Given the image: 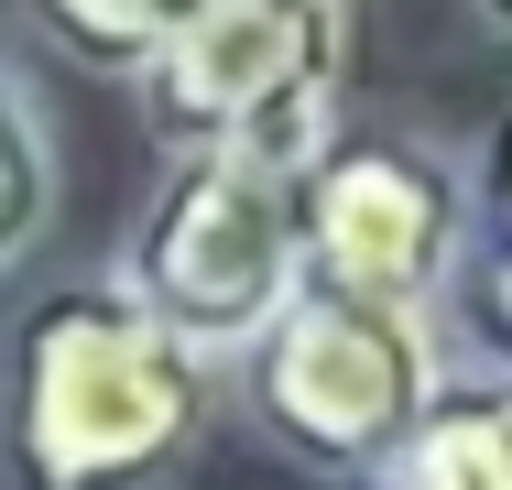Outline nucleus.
<instances>
[{
  "mask_svg": "<svg viewBox=\"0 0 512 490\" xmlns=\"http://www.w3.org/2000/svg\"><path fill=\"white\" fill-rule=\"evenodd\" d=\"M338 77H349L338 0H207L131 88L164 153H251L306 175L338 131Z\"/></svg>",
  "mask_w": 512,
  "mask_h": 490,
  "instance_id": "4",
  "label": "nucleus"
},
{
  "mask_svg": "<svg viewBox=\"0 0 512 490\" xmlns=\"http://www.w3.org/2000/svg\"><path fill=\"white\" fill-rule=\"evenodd\" d=\"M120 294L175 327L207 371H229L295 294H306V240H295V175L251 153H164V186L142 196L120 240Z\"/></svg>",
  "mask_w": 512,
  "mask_h": 490,
  "instance_id": "3",
  "label": "nucleus"
},
{
  "mask_svg": "<svg viewBox=\"0 0 512 490\" xmlns=\"http://www.w3.org/2000/svg\"><path fill=\"white\" fill-rule=\"evenodd\" d=\"M371 490H512V371H447L393 480Z\"/></svg>",
  "mask_w": 512,
  "mask_h": 490,
  "instance_id": "6",
  "label": "nucleus"
},
{
  "mask_svg": "<svg viewBox=\"0 0 512 490\" xmlns=\"http://www.w3.org/2000/svg\"><path fill=\"white\" fill-rule=\"evenodd\" d=\"M197 11L207 0H33L44 44H55L66 66H88V77H142Z\"/></svg>",
  "mask_w": 512,
  "mask_h": 490,
  "instance_id": "8",
  "label": "nucleus"
},
{
  "mask_svg": "<svg viewBox=\"0 0 512 490\" xmlns=\"http://www.w3.org/2000/svg\"><path fill=\"white\" fill-rule=\"evenodd\" d=\"M480 186H491V218H502V240H512V120H502V142H491V175Z\"/></svg>",
  "mask_w": 512,
  "mask_h": 490,
  "instance_id": "10",
  "label": "nucleus"
},
{
  "mask_svg": "<svg viewBox=\"0 0 512 490\" xmlns=\"http://www.w3.org/2000/svg\"><path fill=\"white\" fill-rule=\"evenodd\" d=\"M480 11H491V22H512V0H480Z\"/></svg>",
  "mask_w": 512,
  "mask_h": 490,
  "instance_id": "11",
  "label": "nucleus"
},
{
  "mask_svg": "<svg viewBox=\"0 0 512 490\" xmlns=\"http://www.w3.org/2000/svg\"><path fill=\"white\" fill-rule=\"evenodd\" d=\"M218 425V371L120 273L44 284L0 349V490H164Z\"/></svg>",
  "mask_w": 512,
  "mask_h": 490,
  "instance_id": "1",
  "label": "nucleus"
},
{
  "mask_svg": "<svg viewBox=\"0 0 512 490\" xmlns=\"http://www.w3.org/2000/svg\"><path fill=\"white\" fill-rule=\"evenodd\" d=\"M295 240H306V284L327 294L436 305L469 251V196L404 131H327V153L295 175Z\"/></svg>",
  "mask_w": 512,
  "mask_h": 490,
  "instance_id": "5",
  "label": "nucleus"
},
{
  "mask_svg": "<svg viewBox=\"0 0 512 490\" xmlns=\"http://www.w3.org/2000/svg\"><path fill=\"white\" fill-rule=\"evenodd\" d=\"M458 305V327H469V349H491V371H512V240L491 251H458V273L436 294V316Z\"/></svg>",
  "mask_w": 512,
  "mask_h": 490,
  "instance_id": "9",
  "label": "nucleus"
},
{
  "mask_svg": "<svg viewBox=\"0 0 512 490\" xmlns=\"http://www.w3.org/2000/svg\"><path fill=\"white\" fill-rule=\"evenodd\" d=\"M240 414L262 425V447H284L316 480H393L414 447L425 403L447 382V316L436 305H360V294L306 284L240 360Z\"/></svg>",
  "mask_w": 512,
  "mask_h": 490,
  "instance_id": "2",
  "label": "nucleus"
},
{
  "mask_svg": "<svg viewBox=\"0 0 512 490\" xmlns=\"http://www.w3.org/2000/svg\"><path fill=\"white\" fill-rule=\"evenodd\" d=\"M55 207H66V153H55V120L33 77L0 55V284L33 273V251L55 240Z\"/></svg>",
  "mask_w": 512,
  "mask_h": 490,
  "instance_id": "7",
  "label": "nucleus"
}]
</instances>
